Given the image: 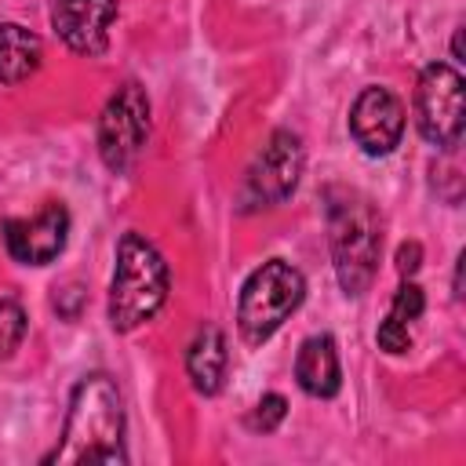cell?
<instances>
[{
    "mask_svg": "<svg viewBox=\"0 0 466 466\" xmlns=\"http://www.w3.org/2000/svg\"><path fill=\"white\" fill-rule=\"evenodd\" d=\"M47 462H127L124 400L109 375H87L76 382L62 441Z\"/></svg>",
    "mask_w": 466,
    "mask_h": 466,
    "instance_id": "1",
    "label": "cell"
},
{
    "mask_svg": "<svg viewBox=\"0 0 466 466\" xmlns=\"http://www.w3.org/2000/svg\"><path fill=\"white\" fill-rule=\"evenodd\" d=\"M167 299V262L138 233H124L116 244V266L109 280V324L116 331L142 328Z\"/></svg>",
    "mask_w": 466,
    "mask_h": 466,
    "instance_id": "2",
    "label": "cell"
},
{
    "mask_svg": "<svg viewBox=\"0 0 466 466\" xmlns=\"http://www.w3.org/2000/svg\"><path fill=\"white\" fill-rule=\"evenodd\" d=\"M328 240H331V258H335V277L346 295H364L375 280L379 269V251H382V222L379 211L371 208L368 197L360 193H342L328 208Z\"/></svg>",
    "mask_w": 466,
    "mask_h": 466,
    "instance_id": "3",
    "label": "cell"
},
{
    "mask_svg": "<svg viewBox=\"0 0 466 466\" xmlns=\"http://www.w3.org/2000/svg\"><path fill=\"white\" fill-rule=\"evenodd\" d=\"M302 299H306V280L291 262L284 258L262 262L240 288V302H237L240 339L248 346H262L302 306Z\"/></svg>",
    "mask_w": 466,
    "mask_h": 466,
    "instance_id": "4",
    "label": "cell"
},
{
    "mask_svg": "<svg viewBox=\"0 0 466 466\" xmlns=\"http://www.w3.org/2000/svg\"><path fill=\"white\" fill-rule=\"evenodd\" d=\"M466 106H462V76L455 66L433 62L422 69L415 84V124L419 135L437 149H455L462 142L466 127Z\"/></svg>",
    "mask_w": 466,
    "mask_h": 466,
    "instance_id": "5",
    "label": "cell"
},
{
    "mask_svg": "<svg viewBox=\"0 0 466 466\" xmlns=\"http://www.w3.org/2000/svg\"><path fill=\"white\" fill-rule=\"evenodd\" d=\"M149 135V98L138 84L116 87L98 116V153L109 171H127Z\"/></svg>",
    "mask_w": 466,
    "mask_h": 466,
    "instance_id": "6",
    "label": "cell"
},
{
    "mask_svg": "<svg viewBox=\"0 0 466 466\" xmlns=\"http://www.w3.org/2000/svg\"><path fill=\"white\" fill-rule=\"evenodd\" d=\"M302 164H306V149H302V138L291 135V131H273L266 138V146L258 149V157L251 160L248 167V178H244V204L248 208H273V204H284L295 186H299V175H302Z\"/></svg>",
    "mask_w": 466,
    "mask_h": 466,
    "instance_id": "7",
    "label": "cell"
},
{
    "mask_svg": "<svg viewBox=\"0 0 466 466\" xmlns=\"http://www.w3.org/2000/svg\"><path fill=\"white\" fill-rule=\"evenodd\" d=\"M4 248L22 266H47L62 255L69 237V211L62 204H44L33 218H4L0 222Z\"/></svg>",
    "mask_w": 466,
    "mask_h": 466,
    "instance_id": "8",
    "label": "cell"
},
{
    "mask_svg": "<svg viewBox=\"0 0 466 466\" xmlns=\"http://www.w3.org/2000/svg\"><path fill=\"white\" fill-rule=\"evenodd\" d=\"M350 135L368 157H386L404 135V106L390 87H364L350 109Z\"/></svg>",
    "mask_w": 466,
    "mask_h": 466,
    "instance_id": "9",
    "label": "cell"
},
{
    "mask_svg": "<svg viewBox=\"0 0 466 466\" xmlns=\"http://www.w3.org/2000/svg\"><path fill=\"white\" fill-rule=\"evenodd\" d=\"M116 18V0H55L51 25L62 44L76 55H102L109 44V25Z\"/></svg>",
    "mask_w": 466,
    "mask_h": 466,
    "instance_id": "10",
    "label": "cell"
},
{
    "mask_svg": "<svg viewBox=\"0 0 466 466\" xmlns=\"http://www.w3.org/2000/svg\"><path fill=\"white\" fill-rule=\"evenodd\" d=\"M295 379L309 397H335L342 386L339 350L331 335H309L295 357Z\"/></svg>",
    "mask_w": 466,
    "mask_h": 466,
    "instance_id": "11",
    "label": "cell"
},
{
    "mask_svg": "<svg viewBox=\"0 0 466 466\" xmlns=\"http://www.w3.org/2000/svg\"><path fill=\"white\" fill-rule=\"evenodd\" d=\"M226 364H229L226 335H222L215 324H204V328L197 331V339L189 342V353H186V371H189L193 390L204 393V397H215V393L222 390Z\"/></svg>",
    "mask_w": 466,
    "mask_h": 466,
    "instance_id": "12",
    "label": "cell"
},
{
    "mask_svg": "<svg viewBox=\"0 0 466 466\" xmlns=\"http://www.w3.org/2000/svg\"><path fill=\"white\" fill-rule=\"evenodd\" d=\"M40 36L18 22H0V84H22L40 69Z\"/></svg>",
    "mask_w": 466,
    "mask_h": 466,
    "instance_id": "13",
    "label": "cell"
},
{
    "mask_svg": "<svg viewBox=\"0 0 466 466\" xmlns=\"http://www.w3.org/2000/svg\"><path fill=\"white\" fill-rule=\"evenodd\" d=\"M25 339V313L15 299H0V360H7Z\"/></svg>",
    "mask_w": 466,
    "mask_h": 466,
    "instance_id": "14",
    "label": "cell"
},
{
    "mask_svg": "<svg viewBox=\"0 0 466 466\" xmlns=\"http://www.w3.org/2000/svg\"><path fill=\"white\" fill-rule=\"evenodd\" d=\"M284 415H288V400H284L280 393H266V397L255 404V411L248 415V426L258 430V433H273Z\"/></svg>",
    "mask_w": 466,
    "mask_h": 466,
    "instance_id": "15",
    "label": "cell"
},
{
    "mask_svg": "<svg viewBox=\"0 0 466 466\" xmlns=\"http://www.w3.org/2000/svg\"><path fill=\"white\" fill-rule=\"evenodd\" d=\"M422 309H426V299H422V288L419 284H400L397 288V295H393V306H390V317H397V320H404V324H411V320H419L422 317Z\"/></svg>",
    "mask_w": 466,
    "mask_h": 466,
    "instance_id": "16",
    "label": "cell"
},
{
    "mask_svg": "<svg viewBox=\"0 0 466 466\" xmlns=\"http://www.w3.org/2000/svg\"><path fill=\"white\" fill-rule=\"evenodd\" d=\"M379 346L386 350V353H408L411 350V324H404V320H397V317H390L386 313V320L379 324Z\"/></svg>",
    "mask_w": 466,
    "mask_h": 466,
    "instance_id": "17",
    "label": "cell"
},
{
    "mask_svg": "<svg viewBox=\"0 0 466 466\" xmlns=\"http://www.w3.org/2000/svg\"><path fill=\"white\" fill-rule=\"evenodd\" d=\"M419 266H422V248H419L415 240L400 244V248H397V273H400V277H415Z\"/></svg>",
    "mask_w": 466,
    "mask_h": 466,
    "instance_id": "18",
    "label": "cell"
}]
</instances>
